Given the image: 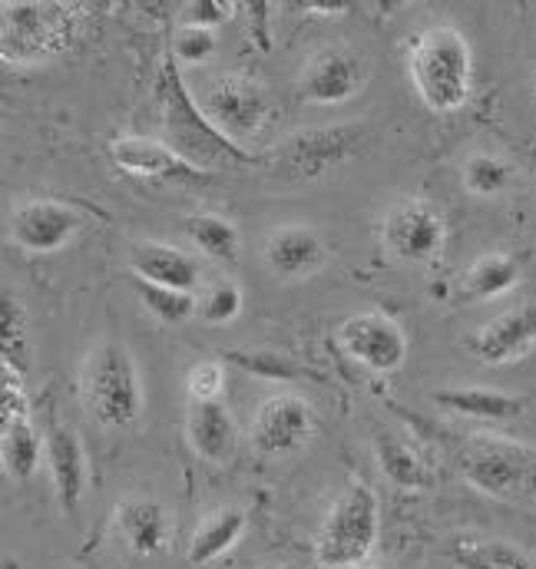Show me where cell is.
I'll list each match as a JSON object with an SVG mask.
<instances>
[{"instance_id":"6da1fadb","label":"cell","mask_w":536,"mask_h":569,"mask_svg":"<svg viewBox=\"0 0 536 569\" xmlns=\"http://www.w3.org/2000/svg\"><path fill=\"white\" fill-rule=\"evenodd\" d=\"M407 73L427 110L454 113L470 100L474 90V50L450 23L427 27L410 43Z\"/></svg>"},{"instance_id":"7a4b0ae2","label":"cell","mask_w":536,"mask_h":569,"mask_svg":"<svg viewBox=\"0 0 536 569\" xmlns=\"http://www.w3.org/2000/svg\"><path fill=\"white\" fill-rule=\"evenodd\" d=\"M80 398L87 415L107 430H130L142 418V385L123 341L103 338L80 368Z\"/></svg>"},{"instance_id":"3957f363","label":"cell","mask_w":536,"mask_h":569,"mask_svg":"<svg viewBox=\"0 0 536 569\" xmlns=\"http://www.w3.org/2000/svg\"><path fill=\"white\" fill-rule=\"evenodd\" d=\"M159 100H162V130L166 146L176 149L189 166L199 172L249 162V152H242L236 142H229L202 113V107L186 93L182 77L172 60L162 63L159 70Z\"/></svg>"},{"instance_id":"277c9868","label":"cell","mask_w":536,"mask_h":569,"mask_svg":"<svg viewBox=\"0 0 536 569\" xmlns=\"http://www.w3.org/2000/svg\"><path fill=\"white\" fill-rule=\"evenodd\" d=\"M77 3H0V57L7 63H47L67 53L80 33Z\"/></svg>"},{"instance_id":"5b68a950","label":"cell","mask_w":536,"mask_h":569,"mask_svg":"<svg viewBox=\"0 0 536 569\" xmlns=\"http://www.w3.org/2000/svg\"><path fill=\"white\" fill-rule=\"evenodd\" d=\"M381 533V503L365 480H348L315 540V560L321 569L365 567L378 547Z\"/></svg>"},{"instance_id":"8992f818","label":"cell","mask_w":536,"mask_h":569,"mask_svg":"<svg viewBox=\"0 0 536 569\" xmlns=\"http://www.w3.org/2000/svg\"><path fill=\"white\" fill-rule=\"evenodd\" d=\"M460 470L487 497H520L536 487L534 450L497 433H474L460 450Z\"/></svg>"},{"instance_id":"52a82bcc","label":"cell","mask_w":536,"mask_h":569,"mask_svg":"<svg viewBox=\"0 0 536 569\" xmlns=\"http://www.w3.org/2000/svg\"><path fill=\"white\" fill-rule=\"evenodd\" d=\"M87 226V212L73 202L33 196L13 206L7 236L17 249L33 256H50L67 249Z\"/></svg>"},{"instance_id":"ba28073f","label":"cell","mask_w":536,"mask_h":569,"mask_svg":"<svg viewBox=\"0 0 536 569\" xmlns=\"http://www.w3.org/2000/svg\"><path fill=\"white\" fill-rule=\"evenodd\" d=\"M199 107L209 117V123L236 146L256 140L268 120V97L262 83L239 73L209 83Z\"/></svg>"},{"instance_id":"9c48e42d","label":"cell","mask_w":536,"mask_h":569,"mask_svg":"<svg viewBox=\"0 0 536 569\" xmlns=\"http://www.w3.org/2000/svg\"><path fill=\"white\" fill-rule=\"evenodd\" d=\"M368 130L361 123L305 130L278 149V169L291 179H318L341 162L355 159L365 146Z\"/></svg>"},{"instance_id":"30bf717a","label":"cell","mask_w":536,"mask_h":569,"mask_svg":"<svg viewBox=\"0 0 536 569\" xmlns=\"http://www.w3.org/2000/svg\"><path fill=\"white\" fill-rule=\"evenodd\" d=\"M335 341L351 361H358L378 375L398 371L407 358L404 328L391 315H381V311H358V315L345 318L338 325Z\"/></svg>"},{"instance_id":"8fae6325","label":"cell","mask_w":536,"mask_h":569,"mask_svg":"<svg viewBox=\"0 0 536 569\" xmlns=\"http://www.w3.org/2000/svg\"><path fill=\"white\" fill-rule=\"evenodd\" d=\"M381 239L391 256H398L401 262L420 266V262H430L440 256V249L447 242V222H444L440 209H434L430 202L407 199L385 216Z\"/></svg>"},{"instance_id":"7c38bea8","label":"cell","mask_w":536,"mask_h":569,"mask_svg":"<svg viewBox=\"0 0 536 569\" xmlns=\"http://www.w3.org/2000/svg\"><path fill=\"white\" fill-rule=\"evenodd\" d=\"M365 83H368V63L361 53L348 47H325L305 63L298 90L301 100L315 107H338L358 97Z\"/></svg>"},{"instance_id":"4fadbf2b","label":"cell","mask_w":536,"mask_h":569,"mask_svg":"<svg viewBox=\"0 0 536 569\" xmlns=\"http://www.w3.org/2000/svg\"><path fill=\"white\" fill-rule=\"evenodd\" d=\"M318 418L298 395H271L252 418V443L262 457H291L315 437Z\"/></svg>"},{"instance_id":"5bb4252c","label":"cell","mask_w":536,"mask_h":569,"mask_svg":"<svg viewBox=\"0 0 536 569\" xmlns=\"http://www.w3.org/2000/svg\"><path fill=\"white\" fill-rule=\"evenodd\" d=\"M266 269L281 282H301L325 269L328 262V242L311 226H278L271 229L262 246Z\"/></svg>"},{"instance_id":"9a60e30c","label":"cell","mask_w":536,"mask_h":569,"mask_svg":"<svg viewBox=\"0 0 536 569\" xmlns=\"http://www.w3.org/2000/svg\"><path fill=\"white\" fill-rule=\"evenodd\" d=\"M536 348V301L510 308L470 335V351L484 365H514Z\"/></svg>"},{"instance_id":"2e32d148","label":"cell","mask_w":536,"mask_h":569,"mask_svg":"<svg viewBox=\"0 0 536 569\" xmlns=\"http://www.w3.org/2000/svg\"><path fill=\"white\" fill-rule=\"evenodd\" d=\"M47 470L50 483L57 493V503L67 517H73L87 497L90 470H87V453L77 437V430L67 425H50L47 430Z\"/></svg>"},{"instance_id":"e0dca14e","label":"cell","mask_w":536,"mask_h":569,"mask_svg":"<svg viewBox=\"0 0 536 569\" xmlns=\"http://www.w3.org/2000/svg\"><path fill=\"white\" fill-rule=\"evenodd\" d=\"M127 262H130L133 279L139 282L192 291V295L202 282V262L196 256H189L186 249H176L166 242H133Z\"/></svg>"},{"instance_id":"ac0fdd59","label":"cell","mask_w":536,"mask_h":569,"mask_svg":"<svg viewBox=\"0 0 536 569\" xmlns=\"http://www.w3.org/2000/svg\"><path fill=\"white\" fill-rule=\"evenodd\" d=\"M113 162L136 179H162V182H186L202 179L196 166H189L176 149H169L162 140H142V137H117L110 142Z\"/></svg>"},{"instance_id":"d6986e66","label":"cell","mask_w":536,"mask_h":569,"mask_svg":"<svg viewBox=\"0 0 536 569\" xmlns=\"http://www.w3.org/2000/svg\"><path fill=\"white\" fill-rule=\"evenodd\" d=\"M186 440H189V447H192V453L199 460L226 467V463H232V457L239 450V425H236L232 411L222 401L189 405V411H186Z\"/></svg>"},{"instance_id":"ffe728a7","label":"cell","mask_w":536,"mask_h":569,"mask_svg":"<svg viewBox=\"0 0 536 569\" xmlns=\"http://www.w3.org/2000/svg\"><path fill=\"white\" fill-rule=\"evenodd\" d=\"M117 530L136 557H156L172 540V517L159 500L123 497L117 503Z\"/></svg>"},{"instance_id":"44dd1931","label":"cell","mask_w":536,"mask_h":569,"mask_svg":"<svg viewBox=\"0 0 536 569\" xmlns=\"http://www.w3.org/2000/svg\"><path fill=\"white\" fill-rule=\"evenodd\" d=\"M249 530V513L242 507H219L209 517L199 520L186 560L192 567H212L216 560H222L232 547H239V540Z\"/></svg>"},{"instance_id":"7402d4cb","label":"cell","mask_w":536,"mask_h":569,"mask_svg":"<svg viewBox=\"0 0 536 569\" xmlns=\"http://www.w3.org/2000/svg\"><path fill=\"white\" fill-rule=\"evenodd\" d=\"M434 401L460 418L484 421V425H504L527 411V398L494 388H444L434 395Z\"/></svg>"},{"instance_id":"603a6c76","label":"cell","mask_w":536,"mask_h":569,"mask_svg":"<svg viewBox=\"0 0 536 569\" xmlns=\"http://www.w3.org/2000/svg\"><path fill=\"white\" fill-rule=\"evenodd\" d=\"M0 460L13 483H27L37 477L40 463L47 460V433L37 430L30 415L0 425Z\"/></svg>"},{"instance_id":"cb8c5ba5","label":"cell","mask_w":536,"mask_h":569,"mask_svg":"<svg viewBox=\"0 0 536 569\" xmlns=\"http://www.w3.org/2000/svg\"><path fill=\"white\" fill-rule=\"evenodd\" d=\"M517 284H520V262L507 252H487L467 269L460 288L470 301H490L510 295Z\"/></svg>"},{"instance_id":"d4e9b609","label":"cell","mask_w":536,"mask_h":569,"mask_svg":"<svg viewBox=\"0 0 536 569\" xmlns=\"http://www.w3.org/2000/svg\"><path fill=\"white\" fill-rule=\"evenodd\" d=\"M375 457H378L381 473L395 487H401V490H424V487H430V470H427L424 457L401 437L378 433L375 437Z\"/></svg>"},{"instance_id":"484cf974","label":"cell","mask_w":536,"mask_h":569,"mask_svg":"<svg viewBox=\"0 0 536 569\" xmlns=\"http://www.w3.org/2000/svg\"><path fill=\"white\" fill-rule=\"evenodd\" d=\"M186 236L189 242L212 262H236L239 249H242V236L236 229L232 219L219 216V212H199L186 219Z\"/></svg>"},{"instance_id":"4316f807","label":"cell","mask_w":536,"mask_h":569,"mask_svg":"<svg viewBox=\"0 0 536 569\" xmlns=\"http://www.w3.org/2000/svg\"><path fill=\"white\" fill-rule=\"evenodd\" d=\"M454 560L457 567L480 569H536V563L514 543L507 540H490V537H464L454 543Z\"/></svg>"},{"instance_id":"83f0119b","label":"cell","mask_w":536,"mask_h":569,"mask_svg":"<svg viewBox=\"0 0 536 569\" xmlns=\"http://www.w3.org/2000/svg\"><path fill=\"white\" fill-rule=\"evenodd\" d=\"M464 189L477 199H497L514 186V166L494 152H474L464 162Z\"/></svg>"},{"instance_id":"f1b7e54d","label":"cell","mask_w":536,"mask_h":569,"mask_svg":"<svg viewBox=\"0 0 536 569\" xmlns=\"http://www.w3.org/2000/svg\"><path fill=\"white\" fill-rule=\"evenodd\" d=\"M133 288L142 308L162 325H186L189 318L199 315V295H192V291H176V288L139 282V279H133Z\"/></svg>"},{"instance_id":"f546056e","label":"cell","mask_w":536,"mask_h":569,"mask_svg":"<svg viewBox=\"0 0 536 569\" xmlns=\"http://www.w3.org/2000/svg\"><path fill=\"white\" fill-rule=\"evenodd\" d=\"M242 305H246V295H242L239 282L216 279V282L202 288L196 318H202V325H209V328H222V325H232L242 315Z\"/></svg>"},{"instance_id":"4dcf8cb0","label":"cell","mask_w":536,"mask_h":569,"mask_svg":"<svg viewBox=\"0 0 536 569\" xmlns=\"http://www.w3.org/2000/svg\"><path fill=\"white\" fill-rule=\"evenodd\" d=\"M3 365H10L13 371H27L30 361V341H27V311L13 295H3Z\"/></svg>"},{"instance_id":"1f68e13d","label":"cell","mask_w":536,"mask_h":569,"mask_svg":"<svg viewBox=\"0 0 536 569\" xmlns=\"http://www.w3.org/2000/svg\"><path fill=\"white\" fill-rule=\"evenodd\" d=\"M232 361L242 371H249V375H256L262 381H295L298 378V365L291 358L278 355V351H268V348H259V351H236Z\"/></svg>"},{"instance_id":"d6a6232c","label":"cell","mask_w":536,"mask_h":569,"mask_svg":"<svg viewBox=\"0 0 536 569\" xmlns=\"http://www.w3.org/2000/svg\"><path fill=\"white\" fill-rule=\"evenodd\" d=\"M226 368L219 361H196L186 375V391L192 398V405H209V401H222L226 395Z\"/></svg>"},{"instance_id":"836d02e7","label":"cell","mask_w":536,"mask_h":569,"mask_svg":"<svg viewBox=\"0 0 536 569\" xmlns=\"http://www.w3.org/2000/svg\"><path fill=\"white\" fill-rule=\"evenodd\" d=\"M219 50L216 30H199V27H182L172 40V57L182 63H206Z\"/></svg>"},{"instance_id":"e575fe53","label":"cell","mask_w":536,"mask_h":569,"mask_svg":"<svg viewBox=\"0 0 536 569\" xmlns=\"http://www.w3.org/2000/svg\"><path fill=\"white\" fill-rule=\"evenodd\" d=\"M236 3L229 0H192L182 10V27H199V30H219L226 20H232Z\"/></svg>"},{"instance_id":"d590c367","label":"cell","mask_w":536,"mask_h":569,"mask_svg":"<svg viewBox=\"0 0 536 569\" xmlns=\"http://www.w3.org/2000/svg\"><path fill=\"white\" fill-rule=\"evenodd\" d=\"M345 10V3H308V13H341Z\"/></svg>"},{"instance_id":"8d00e7d4","label":"cell","mask_w":536,"mask_h":569,"mask_svg":"<svg viewBox=\"0 0 536 569\" xmlns=\"http://www.w3.org/2000/svg\"><path fill=\"white\" fill-rule=\"evenodd\" d=\"M355 569H375V567H368V563H365V567H355Z\"/></svg>"},{"instance_id":"74e56055","label":"cell","mask_w":536,"mask_h":569,"mask_svg":"<svg viewBox=\"0 0 536 569\" xmlns=\"http://www.w3.org/2000/svg\"><path fill=\"white\" fill-rule=\"evenodd\" d=\"M460 569H480V567H460Z\"/></svg>"}]
</instances>
